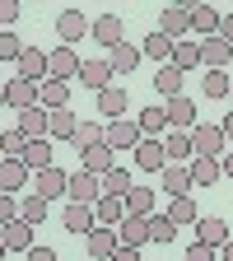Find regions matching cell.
Here are the masks:
<instances>
[{
	"instance_id": "cell-15",
	"label": "cell",
	"mask_w": 233,
	"mask_h": 261,
	"mask_svg": "<svg viewBox=\"0 0 233 261\" xmlns=\"http://www.w3.org/2000/svg\"><path fill=\"white\" fill-rule=\"evenodd\" d=\"M136 168H140V173H163V168H168L163 140H140V145H136Z\"/></svg>"
},
{
	"instance_id": "cell-3",
	"label": "cell",
	"mask_w": 233,
	"mask_h": 261,
	"mask_svg": "<svg viewBox=\"0 0 233 261\" xmlns=\"http://www.w3.org/2000/svg\"><path fill=\"white\" fill-rule=\"evenodd\" d=\"M80 51L75 47H51L47 51V80H65V84H70V80H80Z\"/></svg>"
},
{
	"instance_id": "cell-16",
	"label": "cell",
	"mask_w": 233,
	"mask_h": 261,
	"mask_svg": "<svg viewBox=\"0 0 233 261\" xmlns=\"http://www.w3.org/2000/svg\"><path fill=\"white\" fill-rule=\"evenodd\" d=\"M163 112H168V126H173V130H191V126H196V103H191L187 93L168 98V103H163Z\"/></svg>"
},
{
	"instance_id": "cell-26",
	"label": "cell",
	"mask_w": 233,
	"mask_h": 261,
	"mask_svg": "<svg viewBox=\"0 0 233 261\" xmlns=\"http://www.w3.org/2000/svg\"><path fill=\"white\" fill-rule=\"evenodd\" d=\"M140 61H145V56H140V47H136V42H117V47L108 51V65H112V75H131Z\"/></svg>"
},
{
	"instance_id": "cell-30",
	"label": "cell",
	"mask_w": 233,
	"mask_h": 261,
	"mask_svg": "<svg viewBox=\"0 0 233 261\" xmlns=\"http://www.w3.org/2000/svg\"><path fill=\"white\" fill-rule=\"evenodd\" d=\"M93 215H98V224H103V228H117V224L126 219V196H98Z\"/></svg>"
},
{
	"instance_id": "cell-14",
	"label": "cell",
	"mask_w": 233,
	"mask_h": 261,
	"mask_svg": "<svg viewBox=\"0 0 233 261\" xmlns=\"http://www.w3.org/2000/svg\"><path fill=\"white\" fill-rule=\"evenodd\" d=\"M233 233H228V224L219 215H201L196 219V243H205V247H224Z\"/></svg>"
},
{
	"instance_id": "cell-22",
	"label": "cell",
	"mask_w": 233,
	"mask_h": 261,
	"mask_svg": "<svg viewBox=\"0 0 233 261\" xmlns=\"http://www.w3.org/2000/svg\"><path fill=\"white\" fill-rule=\"evenodd\" d=\"M19 80H33V84L47 80V51L42 47H23V56H19Z\"/></svg>"
},
{
	"instance_id": "cell-28",
	"label": "cell",
	"mask_w": 233,
	"mask_h": 261,
	"mask_svg": "<svg viewBox=\"0 0 233 261\" xmlns=\"http://www.w3.org/2000/svg\"><path fill=\"white\" fill-rule=\"evenodd\" d=\"M173 47H177V42H173V38H163V33L154 28L149 38L140 42V56H149L154 65H173Z\"/></svg>"
},
{
	"instance_id": "cell-36",
	"label": "cell",
	"mask_w": 233,
	"mask_h": 261,
	"mask_svg": "<svg viewBox=\"0 0 233 261\" xmlns=\"http://www.w3.org/2000/svg\"><path fill=\"white\" fill-rule=\"evenodd\" d=\"M51 140H28V149H23V163H28V168L33 173H42V168H51Z\"/></svg>"
},
{
	"instance_id": "cell-32",
	"label": "cell",
	"mask_w": 233,
	"mask_h": 261,
	"mask_svg": "<svg viewBox=\"0 0 233 261\" xmlns=\"http://www.w3.org/2000/svg\"><path fill=\"white\" fill-rule=\"evenodd\" d=\"M75 126H80V117H75L70 108L47 112V136H51V140H70V136H75Z\"/></svg>"
},
{
	"instance_id": "cell-9",
	"label": "cell",
	"mask_w": 233,
	"mask_h": 261,
	"mask_svg": "<svg viewBox=\"0 0 233 261\" xmlns=\"http://www.w3.org/2000/svg\"><path fill=\"white\" fill-rule=\"evenodd\" d=\"M61 228L65 233H80V238H89L93 228H98V215H93V205H65V215H61Z\"/></svg>"
},
{
	"instance_id": "cell-13",
	"label": "cell",
	"mask_w": 233,
	"mask_h": 261,
	"mask_svg": "<svg viewBox=\"0 0 233 261\" xmlns=\"http://www.w3.org/2000/svg\"><path fill=\"white\" fill-rule=\"evenodd\" d=\"M126 108H131V93H126L121 84H108L103 93H98V117L117 121V117H126Z\"/></svg>"
},
{
	"instance_id": "cell-27",
	"label": "cell",
	"mask_w": 233,
	"mask_h": 261,
	"mask_svg": "<svg viewBox=\"0 0 233 261\" xmlns=\"http://www.w3.org/2000/svg\"><path fill=\"white\" fill-rule=\"evenodd\" d=\"M0 238H5V252H28L33 247V224L28 219H10L0 228Z\"/></svg>"
},
{
	"instance_id": "cell-35",
	"label": "cell",
	"mask_w": 233,
	"mask_h": 261,
	"mask_svg": "<svg viewBox=\"0 0 233 261\" xmlns=\"http://www.w3.org/2000/svg\"><path fill=\"white\" fill-rule=\"evenodd\" d=\"M163 154H168V163L191 159V130H168V136H163Z\"/></svg>"
},
{
	"instance_id": "cell-24",
	"label": "cell",
	"mask_w": 233,
	"mask_h": 261,
	"mask_svg": "<svg viewBox=\"0 0 233 261\" xmlns=\"http://www.w3.org/2000/svg\"><path fill=\"white\" fill-rule=\"evenodd\" d=\"M228 61H233V47H228V42L219 38V33L201 42V65H205V70H224Z\"/></svg>"
},
{
	"instance_id": "cell-29",
	"label": "cell",
	"mask_w": 233,
	"mask_h": 261,
	"mask_svg": "<svg viewBox=\"0 0 233 261\" xmlns=\"http://www.w3.org/2000/svg\"><path fill=\"white\" fill-rule=\"evenodd\" d=\"M80 84L93 89V93H103V89L112 84V65H108V61H84V65H80Z\"/></svg>"
},
{
	"instance_id": "cell-57",
	"label": "cell",
	"mask_w": 233,
	"mask_h": 261,
	"mask_svg": "<svg viewBox=\"0 0 233 261\" xmlns=\"http://www.w3.org/2000/svg\"><path fill=\"white\" fill-rule=\"evenodd\" d=\"M228 98H233V89H228Z\"/></svg>"
},
{
	"instance_id": "cell-40",
	"label": "cell",
	"mask_w": 233,
	"mask_h": 261,
	"mask_svg": "<svg viewBox=\"0 0 233 261\" xmlns=\"http://www.w3.org/2000/svg\"><path fill=\"white\" fill-rule=\"evenodd\" d=\"M47 210H51V201H42V196H23V201H19V219H28L33 228L47 219Z\"/></svg>"
},
{
	"instance_id": "cell-2",
	"label": "cell",
	"mask_w": 233,
	"mask_h": 261,
	"mask_svg": "<svg viewBox=\"0 0 233 261\" xmlns=\"http://www.w3.org/2000/svg\"><path fill=\"white\" fill-rule=\"evenodd\" d=\"M224 130H219V121H196L191 126V154H205V159H219L224 154Z\"/></svg>"
},
{
	"instance_id": "cell-44",
	"label": "cell",
	"mask_w": 233,
	"mask_h": 261,
	"mask_svg": "<svg viewBox=\"0 0 233 261\" xmlns=\"http://www.w3.org/2000/svg\"><path fill=\"white\" fill-rule=\"evenodd\" d=\"M23 47H28V42L19 38V33H14V28H5V33H0V61H5V65H10V61L19 65V56H23Z\"/></svg>"
},
{
	"instance_id": "cell-1",
	"label": "cell",
	"mask_w": 233,
	"mask_h": 261,
	"mask_svg": "<svg viewBox=\"0 0 233 261\" xmlns=\"http://www.w3.org/2000/svg\"><path fill=\"white\" fill-rule=\"evenodd\" d=\"M140 140H145V136H140V121H136V117H117V121L103 126V145H108L112 154H136Z\"/></svg>"
},
{
	"instance_id": "cell-33",
	"label": "cell",
	"mask_w": 233,
	"mask_h": 261,
	"mask_svg": "<svg viewBox=\"0 0 233 261\" xmlns=\"http://www.w3.org/2000/svg\"><path fill=\"white\" fill-rule=\"evenodd\" d=\"M117 163H121V159H117L108 145H93L89 154H80V168H89V173H98V177H103L108 168H117Z\"/></svg>"
},
{
	"instance_id": "cell-52",
	"label": "cell",
	"mask_w": 233,
	"mask_h": 261,
	"mask_svg": "<svg viewBox=\"0 0 233 261\" xmlns=\"http://www.w3.org/2000/svg\"><path fill=\"white\" fill-rule=\"evenodd\" d=\"M219 168H224V177L233 182V149H224V154H219Z\"/></svg>"
},
{
	"instance_id": "cell-7",
	"label": "cell",
	"mask_w": 233,
	"mask_h": 261,
	"mask_svg": "<svg viewBox=\"0 0 233 261\" xmlns=\"http://www.w3.org/2000/svg\"><path fill=\"white\" fill-rule=\"evenodd\" d=\"M121 33H126V23H121V14H98V19L89 23V38H93L98 47H108V51H112V47L121 42Z\"/></svg>"
},
{
	"instance_id": "cell-11",
	"label": "cell",
	"mask_w": 233,
	"mask_h": 261,
	"mask_svg": "<svg viewBox=\"0 0 233 261\" xmlns=\"http://www.w3.org/2000/svg\"><path fill=\"white\" fill-rule=\"evenodd\" d=\"M89 23H93V19H84L80 10H61V14H56V38H61V47L80 42L84 33H89Z\"/></svg>"
},
{
	"instance_id": "cell-54",
	"label": "cell",
	"mask_w": 233,
	"mask_h": 261,
	"mask_svg": "<svg viewBox=\"0 0 233 261\" xmlns=\"http://www.w3.org/2000/svg\"><path fill=\"white\" fill-rule=\"evenodd\" d=\"M219 261H233V238H228V243L219 247Z\"/></svg>"
},
{
	"instance_id": "cell-47",
	"label": "cell",
	"mask_w": 233,
	"mask_h": 261,
	"mask_svg": "<svg viewBox=\"0 0 233 261\" xmlns=\"http://www.w3.org/2000/svg\"><path fill=\"white\" fill-rule=\"evenodd\" d=\"M10 219H19V201H14L10 191H0V228H5Z\"/></svg>"
},
{
	"instance_id": "cell-56",
	"label": "cell",
	"mask_w": 233,
	"mask_h": 261,
	"mask_svg": "<svg viewBox=\"0 0 233 261\" xmlns=\"http://www.w3.org/2000/svg\"><path fill=\"white\" fill-rule=\"evenodd\" d=\"M0 108H5V84H0Z\"/></svg>"
},
{
	"instance_id": "cell-45",
	"label": "cell",
	"mask_w": 233,
	"mask_h": 261,
	"mask_svg": "<svg viewBox=\"0 0 233 261\" xmlns=\"http://www.w3.org/2000/svg\"><path fill=\"white\" fill-rule=\"evenodd\" d=\"M168 219L182 228V224H196V201L191 196H173V205H168Z\"/></svg>"
},
{
	"instance_id": "cell-10",
	"label": "cell",
	"mask_w": 233,
	"mask_h": 261,
	"mask_svg": "<svg viewBox=\"0 0 233 261\" xmlns=\"http://www.w3.org/2000/svg\"><path fill=\"white\" fill-rule=\"evenodd\" d=\"M187 19H191V33H201V42L205 38H215V33H219V10L215 5H196V0H187Z\"/></svg>"
},
{
	"instance_id": "cell-25",
	"label": "cell",
	"mask_w": 233,
	"mask_h": 261,
	"mask_svg": "<svg viewBox=\"0 0 233 261\" xmlns=\"http://www.w3.org/2000/svg\"><path fill=\"white\" fill-rule=\"evenodd\" d=\"M38 103H42L47 112L70 108V84H65V80H42V84H38Z\"/></svg>"
},
{
	"instance_id": "cell-51",
	"label": "cell",
	"mask_w": 233,
	"mask_h": 261,
	"mask_svg": "<svg viewBox=\"0 0 233 261\" xmlns=\"http://www.w3.org/2000/svg\"><path fill=\"white\" fill-rule=\"evenodd\" d=\"M112 261H140V247H117Z\"/></svg>"
},
{
	"instance_id": "cell-39",
	"label": "cell",
	"mask_w": 233,
	"mask_h": 261,
	"mask_svg": "<svg viewBox=\"0 0 233 261\" xmlns=\"http://www.w3.org/2000/svg\"><path fill=\"white\" fill-rule=\"evenodd\" d=\"M177 238V224L168 219V215H149V243H159V247H168Z\"/></svg>"
},
{
	"instance_id": "cell-49",
	"label": "cell",
	"mask_w": 233,
	"mask_h": 261,
	"mask_svg": "<svg viewBox=\"0 0 233 261\" xmlns=\"http://www.w3.org/2000/svg\"><path fill=\"white\" fill-rule=\"evenodd\" d=\"M23 256H28V261H56V252H51V247H38V243H33Z\"/></svg>"
},
{
	"instance_id": "cell-53",
	"label": "cell",
	"mask_w": 233,
	"mask_h": 261,
	"mask_svg": "<svg viewBox=\"0 0 233 261\" xmlns=\"http://www.w3.org/2000/svg\"><path fill=\"white\" fill-rule=\"evenodd\" d=\"M219 130H224V140H233V112H228V117L219 121Z\"/></svg>"
},
{
	"instance_id": "cell-38",
	"label": "cell",
	"mask_w": 233,
	"mask_h": 261,
	"mask_svg": "<svg viewBox=\"0 0 233 261\" xmlns=\"http://www.w3.org/2000/svg\"><path fill=\"white\" fill-rule=\"evenodd\" d=\"M228 89H233L228 70H205V75H201V93H205V98H228Z\"/></svg>"
},
{
	"instance_id": "cell-18",
	"label": "cell",
	"mask_w": 233,
	"mask_h": 261,
	"mask_svg": "<svg viewBox=\"0 0 233 261\" xmlns=\"http://www.w3.org/2000/svg\"><path fill=\"white\" fill-rule=\"evenodd\" d=\"M14 117H19L14 126L23 130V140H51V136H47V108H42V103L28 108V112H14Z\"/></svg>"
},
{
	"instance_id": "cell-8",
	"label": "cell",
	"mask_w": 233,
	"mask_h": 261,
	"mask_svg": "<svg viewBox=\"0 0 233 261\" xmlns=\"http://www.w3.org/2000/svg\"><path fill=\"white\" fill-rule=\"evenodd\" d=\"M23 187H33V168L23 159H0V191H23Z\"/></svg>"
},
{
	"instance_id": "cell-23",
	"label": "cell",
	"mask_w": 233,
	"mask_h": 261,
	"mask_svg": "<svg viewBox=\"0 0 233 261\" xmlns=\"http://www.w3.org/2000/svg\"><path fill=\"white\" fill-rule=\"evenodd\" d=\"M191 187H215L219 177H224V168H219V159H205V154H191Z\"/></svg>"
},
{
	"instance_id": "cell-5",
	"label": "cell",
	"mask_w": 233,
	"mask_h": 261,
	"mask_svg": "<svg viewBox=\"0 0 233 261\" xmlns=\"http://www.w3.org/2000/svg\"><path fill=\"white\" fill-rule=\"evenodd\" d=\"M159 33H163V38H187V33H191V19H187V0H177V5H163L159 10Z\"/></svg>"
},
{
	"instance_id": "cell-50",
	"label": "cell",
	"mask_w": 233,
	"mask_h": 261,
	"mask_svg": "<svg viewBox=\"0 0 233 261\" xmlns=\"http://www.w3.org/2000/svg\"><path fill=\"white\" fill-rule=\"evenodd\" d=\"M219 38L233 47V14H224V19H219Z\"/></svg>"
},
{
	"instance_id": "cell-42",
	"label": "cell",
	"mask_w": 233,
	"mask_h": 261,
	"mask_svg": "<svg viewBox=\"0 0 233 261\" xmlns=\"http://www.w3.org/2000/svg\"><path fill=\"white\" fill-rule=\"evenodd\" d=\"M173 65L187 75V70H196V65H201V42H177L173 47Z\"/></svg>"
},
{
	"instance_id": "cell-31",
	"label": "cell",
	"mask_w": 233,
	"mask_h": 261,
	"mask_svg": "<svg viewBox=\"0 0 233 261\" xmlns=\"http://www.w3.org/2000/svg\"><path fill=\"white\" fill-rule=\"evenodd\" d=\"M182 80H187V75L177 70V65H159V75H154L149 84L159 89V98H163V103H168V98H177V93H182Z\"/></svg>"
},
{
	"instance_id": "cell-48",
	"label": "cell",
	"mask_w": 233,
	"mask_h": 261,
	"mask_svg": "<svg viewBox=\"0 0 233 261\" xmlns=\"http://www.w3.org/2000/svg\"><path fill=\"white\" fill-rule=\"evenodd\" d=\"M187 261H219V247H205V243H191V247H187Z\"/></svg>"
},
{
	"instance_id": "cell-4",
	"label": "cell",
	"mask_w": 233,
	"mask_h": 261,
	"mask_svg": "<svg viewBox=\"0 0 233 261\" xmlns=\"http://www.w3.org/2000/svg\"><path fill=\"white\" fill-rule=\"evenodd\" d=\"M65 196H70L75 205H98V196H103V177L89 173V168H80V173H70V187H65Z\"/></svg>"
},
{
	"instance_id": "cell-6",
	"label": "cell",
	"mask_w": 233,
	"mask_h": 261,
	"mask_svg": "<svg viewBox=\"0 0 233 261\" xmlns=\"http://www.w3.org/2000/svg\"><path fill=\"white\" fill-rule=\"evenodd\" d=\"M65 187H70V173H61L56 163L42 173H33V196H42V201H56V196H65Z\"/></svg>"
},
{
	"instance_id": "cell-12",
	"label": "cell",
	"mask_w": 233,
	"mask_h": 261,
	"mask_svg": "<svg viewBox=\"0 0 233 261\" xmlns=\"http://www.w3.org/2000/svg\"><path fill=\"white\" fill-rule=\"evenodd\" d=\"M5 108H14V112H28V108H38V84L14 75V80L5 84Z\"/></svg>"
},
{
	"instance_id": "cell-17",
	"label": "cell",
	"mask_w": 233,
	"mask_h": 261,
	"mask_svg": "<svg viewBox=\"0 0 233 261\" xmlns=\"http://www.w3.org/2000/svg\"><path fill=\"white\" fill-rule=\"evenodd\" d=\"M117 238H121V247H145L149 243V219L145 215H126L117 224Z\"/></svg>"
},
{
	"instance_id": "cell-41",
	"label": "cell",
	"mask_w": 233,
	"mask_h": 261,
	"mask_svg": "<svg viewBox=\"0 0 233 261\" xmlns=\"http://www.w3.org/2000/svg\"><path fill=\"white\" fill-rule=\"evenodd\" d=\"M126 191H131V168L117 163V168L103 173V196H126Z\"/></svg>"
},
{
	"instance_id": "cell-20",
	"label": "cell",
	"mask_w": 233,
	"mask_h": 261,
	"mask_svg": "<svg viewBox=\"0 0 233 261\" xmlns=\"http://www.w3.org/2000/svg\"><path fill=\"white\" fill-rule=\"evenodd\" d=\"M136 121H140V136H145V140H163V136L173 130V126H168V112H163V103L145 108V112H140Z\"/></svg>"
},
{
	"instance_id": "cell-19",
	"label": "cell",
	"mask_w": 233,
	"mask_h": 261,
	"mask_svg": "<svg viewBox=\"0 0 233 261\" xmlns=\"http://www.w3.org/2000/svg\"><path fill=\"white\" fill-rule=\"evenodd\" d=\"M84 247H89L93 261H112V252L121 247V238H117V228H93V233L84 238Z\"/></svg>"
},
{
	"instance_id": "cell-46",
	"label": "cell",
	"mask_w": 233,
	"mask_h": 261,
	"mask_svg": "<svg viewBox=\"0 0 233 261\" xmlns=\"http://www.w3.org/2000/svg\"><path fill=\"white\" fill-rule=\"evenodd\" d=\"M19 0H0V33H5V28H14V19H19Z\"/></svg>"
},
{
	"instance_id": "cell-34",
	"label": "cell",
	"mask_w": 233,
	"mask_h": 261,
	"mask_svg": "<svg viewBox=\"0 0 233 261\" xmlns=\"http://www.w3.org/2000/svg\"><path fill=\"white\" fill-rule=\"evenodd\" d=\"M93 145H103V126H98V121H80L75 136H70V149L75 154H89Z\"/></svg>"
},
{
	"instance_id": "cell-37",
	"label": "cell",
	"mask_w": 233,
	"mask_h": 261,
	"mask_svg": "<svg viewBox=\"0 0 233 261\" xmlns=\"http://www.w3.org/2000/svg\"><path fill=\"white\" fill-rule=\"evenodd\" d=\"M126 215H145L149 219L154 215V191L149 187H131L126 191Z\"/></svg>"
},
{
	"instance_id": "cell-21",
	"label": "cell",
	"mask_w": 233,
	"mask_h": 261,
	"mask_svg": "<svg viewBox=\"0 0 233 261\" xmlns=\"http://www.w3.org/2000/svg\"><path fill=\"white\" fill-rule=\"evenodd\" d=\"M159 187L168 196H191V168L187 163H168V168L159 173Z\"/></svg>"
},
{
	"instance_id": "cell-55",
	"label": "cell",
	"mask_w": 233,
	"mask_h": 261,
	"mask_svg": "<svg viewBox=\"0 0 233 261\" xmlns=\"http://www.w3.org/2000/svg\"><path fill=\"white\" fill-rule=\"evenodd\" d=\"M5 256H10V252H5V238H0V261H5Z\"/></svg>"
},
{
	"instance_id": "cell-43",
	"label": "cell",
	"mask_w": 233,
	"mask_h": 261,
	"mask_svg": "<svg viewBox=\"0 0 233 261\" xmlns=\"http://www.w3.org/2000/svg\"><path fill=\"white\" fill-rule=\"evenodd\" d=\"M23 149H28V140H23V130H19V126L0 130V154H5V159H23Z\"/></svg>"
}]
</instances>
